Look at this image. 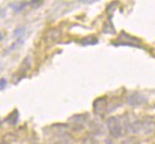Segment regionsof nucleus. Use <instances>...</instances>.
<instances>
[{"label": "nucleus", "instance_id": "nucleus-1", "mask_svg": "<svg viewBox=\"0 0 155 144\" xmlns=\"http://www.w3.org/2000/svg\"><path fill=\"white\" fill-rule=\"evenodd\" d=\"M125 126L126 130L132 134L149 135L155 131V122L152 118H142L130 121L129 117H125Z\"/></svg>", "mask_w": 155, "mask_h": 144}, {"label": "nucleus", "instance_id": "nucleus-2", "mask_svg": "<svg viewBox=\"0 0 155 144\" xmlns=\"http://www.w3.org/2000/svg\"><path fill=\"white\" fill-rule=\"evenodd\" d=\"M106 125L112 137L119 138V137L122 135V125L124 124L121 123V121H120L117 117H114V116L109 117V118L107 120Z\"/></svg>", "mask_w": 155, "mask_h": 144}, {"label": "nucleus", "instance_id": "nucleus-3", "mask_svg": "<svg viewBox=\"0 0 155 144\" xmlns=\"http://www.w3.org/2000/svg\"><path fill=\"white\" fill-rule=\"evenodd\" d=\"M93 110L94 114L97 116H102L108 111V100L107 97H99L93 103Z\"/></svg>", "mask_w": 155, "mask_h": 144}, {"label": "nucleus", "instance_id": "nucleus-4", "mask_svg": "<svg viewBox=\"0 0 155 144\" xmlns=\"http://www.w3.org/2000/svg\"><path fill=\"white\" fill-rule=\"evenodd\" d=\"M127 102H128V104L132 107H139L141 106V104H143L147 102V98H146L143 95H141V94H132L130 96H128V98H127Z\"/></svg>", "mask_w": 155, "mask_h": 144}, {"label": "nucleus", "instance_id": "nucleus-5", "mask_svg": "<svg viewBox=\"0 0 155 144\" xmlns=\"http://www.w3.org/2000/svg\"><path fill=\"white\" fill-rule=\"evenodd\" d=\"M18 120H19V111L18 110H13L10 115L5 118V122L11 125H15L18 123Z\"/></svg>", "mask_w": 155, "mask_h": 144}, {"label": "nucleus", "instance_id": "nucleus-6", "mask_svg": "<svg viewBox=\"0 0 155 144\" xmlns=\"http://www.w3.org/2000/svg\"><path fill=\"white\" fill-rule=\"evenodd\" d=\"M81 43L84 45V46H87V45H97V39L95 37H87V38L82 39V41H81Z\"/></svg>", "mask_w": 155, "mask_h": 144}, {"label": "nucleus", "instance_id": "nucleus-7", "mask_svg": "<svg viewBox=\"0 0 155 144\" xmlns=\"http://www.w3.org/2000/svg\"><path fill=\"white\" fill-rule=\"evenodd\" d=\"M26 33V28L25 27H18V28H15V30H14V37L18 39H22V37H24V34Z\"/></svg>", "mask_w": 155, "mask_h": 144}, {"label": "nucleus", "instance_id": "nucleus-8", "mask_svg": "<svg viewBox=\"0 0 155 144\" xmlns=\"http://www.w3.org/2000/svg\"><path fill=\"white\" fill-rule=\"evenodd\" d=\"M28 5H29V1L28 2H22V4H20V5H18V4H17V5H11V7L15 11V12H20V11L24 10V8H25L26 6H28Z\"/></svg>", "mask_w": 155, "mask_h": 144}, {"label": "nucleus", "instance_id": "nucleus-9", "mask_svg": "<svg viewBox=\"0 0 155 144\" xmlns=\"http://www.w3.org/2000/svg\"><path fill=\"white\" fill-rule=\"evenodd\" d=\"M122 144H139V143L136 142L134 138H127V139H125L122 142Z\"/></svg>", "mask_w": 155, "mask_h": 144}, {"label": "nucleus", "instance_id": "nucleus-10", "mask_svg": "<svg viewBox=\"0 0 155 144\" xmlns=\"http://www.w3.org/2000/svg\"><path fill=\"white\" fill-rule=\"evenodd\" d=\"M6 85H7V81H6V78H1V85H0V88H1V90L2 89H5V87H6Z\"/></svg>", "mask_w": 155, "mask_h": 144}, {"label": "nucleus", "instance_id": "nucleus-11", "mask_svg": "<svg viewBox=\"0 0 155 144\" xmlns=\"http://www.w3.org/2000/svg\"><path fill=\"white\" fill-rule=\"evenodd\" d=\"M82 144H93V141L91 138H86V139H84Z\"/></svg>", "mask_w": 155, "mask_h": 144}, {"label": "nucleus", "instance_id": "nucleus-12", "mask_svg": "<svg viewBox=\"0 0 155 144\" xmlns=\"http://www.w3.org/2000/svg\"><path fill=\"white\" fill-rule=\"evenodd\" d=\"M106 144H114L113 142H110L109 139H106Z\"/></svg>", "mask_w": 155, "mask_h": 144}]
</instances>
